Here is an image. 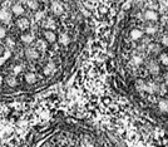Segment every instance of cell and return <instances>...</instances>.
Wrapping results in <instances>:
<instances>
[{
    "mask_svg": "<svg viewBox=\"0 0 168 147\" xmlns=\"http://www.w3.org/2000/svg\"><path fill=\"white\" fill-rule=\"evenodd\" d=\"M162 44L164 47H168V37H163L162 38Z\"/></svg>",
    "mask_w": 168,
    "mask_h": 147,
    "instance_id": "27",
    "label": "cell"
},
{
    "mask_svg": "<svg viewBox=\"0 0 168 147\" xmlns=\"http://www.w3.org/2000/svg\"><path fill=\"white\" fill-rule=\"evenodd\" d=\"M59 43H60L62 45H68V44L70 43L69 35H68V34H62V35L59 37Z\"/></svg>",
    "mask_w": 168,
    "mask_h": 147,
    "instance_id": "15",
    "label": "cell"
},
{
    "mask_svg": "<svg viewBox=\"0 0 168 147\" xmlns=\"http://www.w3.org/2000/svg\"><path fill=\"white\" fill-rule=\"evenodd\" d=\"M36 44H38L36 47L39 48L40 50H47V47H48V45H47V42H44V41H42V39H39V41L36 42Z\"/></svg>",
    "mask_w": 168,
    "mask_h": 147,
    "instance_id": "21",
    "label": "cell"
},
{
    "mask_svg": "<svg viewBox=\"0 0 168 147\" xmlns=\"http://www.w3.org/2000/svg\"><path fill=\"white\" fill-rule=\"evenodd\" d=\"M159 60L163 65H168V54H166V53H162V54L159 56Z\"/></svg>",
    "mask_w": 168,
    "mask_h": 147,
    "instance_id": "22",
    "label": "cell"
},
{
    "mask_svg": "<svg viewBox=\"0 0 168 147\" xmlns=\"http://www.w3.org/2000/svg\"><path fill=\"white\" fill-rule=\"evenodd\" d=\"M6 37V29L3 25H0V39H4Z\"/></svg>",
    "mask_w": 168,
    "mask_h": 147,
    "instance_id": "23",
    "label": "cell"
},
{
    "mask_svg": "<svg viewBox=\"0 0 168 147\" xmlns=\"http://www.w3.org/2000/svg\"><path fill=\"white\" fill-rule=\"evenodd\" d=\"M25 82L28 84H34L36 82V75L34 73H28L25 74Z\"/></svg>",
    "mask_w": 168,
    "mask_h": 147,
    "instance_id": "14",
    "label": "cell"
},
{
    "mask_svg": "<svg viewBox=\"0 0 168 147\" xmlns=\"http://www.w3.org/2000/svg\"><path fill=\"white\" fill-rule=\"evenodd\" d=\"M163 5H164L166 8H168V0H166V2H163Z\"/></svg>",
    "mask_w": 168,
    "mask_h": 147,
    "instance_id": "29",
    "label": "cell"
},
{
    "mask_svg": "<svg viewBox=\"0 0 168 147\" xmlns=\"http://www.w3.org/2000/svg\"><path fill=\"white\" fill-rule=\"evenodd\" d=\"M25 56H27L29 59H38L39 58V52H38L35 48H27L25 49Z\"/></svg>",
    "mask_w": 168,
    "mask_h": 147,
    "instance_id": "2",
    "label": "cell"
},
{
    "mask_svg": "<svg viewBox=\"0 0 168 147\" xmlns=\"http://www.w3.org/2000/svg\"><path fill=\"white\" fill-rule=\"evenodd\" d=\"M11 10H13V13H14V15H19V17H20V15L24 14V8H23V5H20V4L13 5Z\"/></svg>",
    "mask_w": 168,
    "mask_h": 147,
    "instance_id": "11",
    "label": "cell"
},
{
    "mask_svg": "<svg viewBox=\"0 0 168 147\" xmlns=\"http://www.w3.org/2000/svg\"><path fill=\"white\" fill-rule=\"evenodd\" d=\"M43 15H44V13H43V11H38L36 14H35V19H36V20H39V19L43 18Z\"/></svg>",
    "mask_w": 168,
    "mask_h": 147,
    "instance_id": "26",
    "label": "cell"
},
{
    "mask_svg": "<svg viewBox=\"0 0 168 147\" xmlns=\"http://www.w3.org/2000/svg\"><path fill=\"white\" fill-rule=\"evenodd\" d=\"M15 45H17V44H15L14 39H13V38H6V49H8V50L14 49Z\"/></svg>",
    "mask_w": 168,
    "mask_h": 147,
    "instance_id": "18",
    "label": "cell"
},
{
    "mask_svg": "<svg viewBox=\"0 0 168 147\" xmlns=\"http://www.w3.org/2000/svg\"><path fill=\"white\" fill-rule=\"evenodd\" d=\"M142 35H143V32H142L140 29H133L131 32V38L133 39V41H138V39L142 38Z\"/></svg>",
    "mask_w": 168,
    "mask_h": 147,
    "instance_id": "13",
    "label": "cell"
},
{
    "mask_svg": "<svg viewBox=\"0 0 168 147\" xmlns=\"http://www.w3.org/2000/svg\"><path fill=\"white\" fill-rule=\"evenodd\" d=\"M17 24H18V26H19V29H20V30H25V29H28V28H29L30 21H29V19H28V18H24V17H21V18H19V19H18Z\"/></svg>",
    "mask_w": 168,
    "mask_h": 147,
    "instance_id": "3",
    "label": "cell"
},
{
    "mask_svg": "<svg viewBox=\"0 0 168 147\" xmlns=\"http://www.w3.org/2000/svg\"><path fill=\"white\" fill-rule=\"evenodd\" d=\"M146 91L149 92V93L157 92L158 91V84H156V83H148V84H146Z\"/></svg>",
    "mask_w": 168,
    "mask_h": 147,
    "instance_id": "16",
    "label": "cell"
},
{
    "mask_svg": "<svg viewBox=\"0 0 168 147\" xmlns=\"http://www.w3.org/2000/svg\"><path fill=\"white\" fill-rule=\"evenodd\" d=\"M166 86H168V78L166 79Z\"/></svg>",
    "mask_w": 168,
    "mask_h": 147,
    "instance_id": "31",
    "label": "cell"
},
{
    "mask_svg": "<svg viewBox=\"0 0 168 147\" xmlns=\"http://www.w3.org/2000/svg\"><path fill=\"white\" fill-rule=\"evenodd\" d=\"M146 33L147 34H154L157 33V26L156 25H148L146 28Z\"/></svg>",
    "mask_w": 168,
    "mask_h": 147,
    "instance_id": "20",
    "label": "cell"
},
{
    "mask_svg": "<svg viewBox=\"0 0 168 147\" xmlns=\"http://www.w3.org/2000/svg\"><path fill=\"white\" fill-rule=\"evenodd\" d=\"M5 82H6V84H8L9 87H15V86H18V79H17L14 75H8V77L5 78Z\"/></svg>",
    "mask_w": 168,
    "mask_h": 147,
    "instance_id": "12",
    "label": "cell"
},
{
    "mask_svg": "<svg viewBox=\"0 0 168 147\" xmlns=\"http://www.w3.org/2000/svg\"><path fill=\"white\" fill-rule=\"evenodd\" d=\"M10 18H11V15H10V11L8 9H5V8L0 9V20L8 23V21H10Z\"/></svg>",
    "mask_w": 168,
    "mask_h": 147,
    "instance_id": "5",
    "label": "cell"
},
{
    "mask_svg": "<svg viewBox=\"0 0 168 147\" xmlns=\"http://www.w3.org/2000/svg\"><path fill=\"white\" fill-rule=\"evenodd\" d=\"M44 37H45V39H47V42H49V43H54V42H55V39H57L54 32H51V30H47V32H44Z\"/></svg>",
    "mask_w": 168,
    "mask_h": 147,
    "instance_id": "10",
    "label": "cell"
},
{
    "mask_svg": "<svg viewBox=\"0 0 168 147\" xmlns=\"http://www.w3.org/2000/svg\"><path fill=\"white\" fill-rule=\"evenodd\" d=\"M51 11H53L55 15H62L63 11H64V8H63V5L60 3L55 2V3L51 4Z\"/></svg>",
    "mask_w": 168,
    "mask_h": 147,
    "instance_id": "4",
    "label": "cell"
},
{
    "mask_svg": "<svg viewBox=\"0 0 168 147\" xmlns=\"http://www.w3.org/2000/svg\"><path fill=\"white\" fill-rule=\"evenodd\" d=\"M131 4H132L131 2H125V3L122 5V9H123V10H128L129 8H131Z\"/></svg>",
    "mask_w": 168,
    "mask_h": 147,
    "instance_id": "25",
    "label": "cell"
},
{
    "mask_svg": "<svg viewBox=\"0 0 168 147\" xmlns=\"http://www.w3.org/2000/svg\"><path fill=\"white\" fill-rule=\"evenodd\" d=\"M142 62H143V59H142L140 56H133V57H132V64H134V65H140Z\"/></svg>",
    "mask_w": 168,
    "mask_h": 147,
    "instance_id": "19",
    "label": "cell"
},
{
    "mask_svg": "<svg viewBox=\"0 0 168 147\" xmlns=\"http://www.w3.org/2000/svg\"><path fill=\"white\" fill-rule=\"evenodd\" d=\"M148 69H149V73H151L152 75H158L159 72H161L159 65H158L157 63H154V62H152V63L148 65Z\"/></svg>",
    "mask_w": 168,
    "mask_h": 147,
    "instance_id": "6",
    "label": "cell"
},
{
    "mask_svg": "<svg viewBox=\"0 0 168 147\" xmlns=\"http://www.w3.org/2000/svg\"><path fill=\"white\" fill-rule=\"evenodd\" d=\"M158 107L162 112H167L168 111V101L167 99H161L158 102Z\"/></svg>",
    "mask_w": 168,
    "mask_h": 147,
    "instance_id": "17",
    "label": "cell"
},
{
    "mask_svg": "<svg viewBox=\"0 0 168 147\" xmlns=\"http://www.w3.org/2000/svg\"><path fill=\"white\" fill-rule=\"evenodd\" d=\"M83 147H93V145L90 143V142H87V141H84V142H83Z\"/></svg>",
    "mask_w": 168,
    "mask_h": 147,
    "instance_id": "28",
    "label": "cell"
},
{
    "mask_svg": "<svg viewBox=\"0 0 168 147\" xmlns=\"http://www.w3.org/2000/svg\"><path fill=\"white\" fill-rule=\"evenodd\" d=\"M44 28H47L48 30H51V32H53V30L57 28V25H55V21H54V19H51V18H48V19H45V21H44Z\"/></svg>",
    "mask_w": 168,
    "mask_h": 147,
    "instance_id": "7",
    "label": "cell"
},
{
    "mask_svg": "<svg viewBox=\"0 0 168 147\" xmlns=\"http://www.w3.org/2000/svg\"><path fill=\"white\" fill-rule=\"evenodd\" d=\"M27 4L30 9H38V2H28Z\"/></svg>",
    "mask_w": 168,
    "mask_h": 147,
    "instance_id": "24",
    "label": "cell"
},
{
    "mask_svg": "<svg viewBox=\"0 0 168 147\" xmlns=\"http://www.w3.org/2000/svg\"><path fill=\"white\" fill-rule=\"evenodd\" d=\"M144 18L147 20H151V21H157L158 20V13L157 11H154V10H146L144 11Z\"/></svg>",
    "mask_w": 168,
    "mask_h": 147,
    "instance_id": "1",
    "label": "cell"
},
{
    "mask_svg": "<svg viewBox=\"0 0 168 147\" xmlns=\"http://www.w3.org/2000/svg\"><path fill=\"white\" fill-rule=\"evenodd\" d=\"M34 39H35V37H34L32 33H29V34H23V35H21V42H23L24 44H32V43L34 42Z\"/></svg>",
    "mask_w": 168,
    "mask_h": 147,
    "instance_id": "9",
    "label": "cell"
},
{
    "mask_svg": "<svg viewBox=\"0 0 168 147\" xmlns=\"http://www.w3.org/2000/svg\"><path fill=\"white\" fill-rule=\"evenodd\" d=\"M44 75H50L51 73H54L55 72V65H54V63L53 62H50V63H48L45 67H44Z\"/></svg>",
    "mask_w": 168,
    "mask_h": 147,
    "instance_id": "8",
    "label": "cell"
},
{
    "mask_svg": "<svg viewBox=\"0 0 168 147\" xmlns=\"http://www.w3.org/2000/svg\"><path fill=\"white\" fill-rule=\"evenodd\" d=\"M2 83H3V77L0 75V86H2Z\"/></svg>",
    "mask_w": 168,
    "mask_h": 147,
    "instance_id": "30",
    "label": "cell"
}]
</instances>
